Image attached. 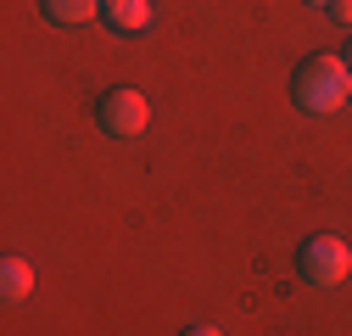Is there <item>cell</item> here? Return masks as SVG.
I'll return each mask as SVG.
<instances>
[{"instance_id": "6da1fadb", "label": "cell", "mask_w": 352, "mask_h": 336, "mask_svg": "<svg viewBox=\"0 0 352 336\" xmlns=\"http://www.w3.org/2000/svg\"><path fill=\"white\" fill-rule=\"evenodd\" d=\"M291 96L302 112H314V118H330L352 101V67L346 56H307L291 78Z\"/></svg>"}, {"instance_id": "7a4b0ae2", "label": "cell", "mask_w": 352, "mask_h": 336, "mask_svg": "<svg viewBox=\"0 0 352 336\" xmlns=\"http://www.w3.org/2000/svg\"><path fill=\"white\" fill-rule=\"evenodd\" d=\"M96 123H101L112 140H140V135H146V123H151V101H146L140 90H129V84H118V90L101 96Z\"/></svg>"}, {"instance_id": "3957f363", "label": "cell", "mask_w": 352, "mask_h": 336, "mask_svg": "<svg viewBox=\"0 0 352 336\" xmlns=\"http://www.w3.org/2000/svg\"><path fill=\"white\" fill-rule=\"evenodd\" d=\"M296 269L314 280V286H341V280L352 275V246H346L341 235H314V241H302Z\"/></svg>"}, {"instance_id": "277c9868", "label": "cell", "mask_w": 352, "mask_h": 336, "mask_svg": "<svg viewBox=\"0 0 352 336\" xmlns=\"http://www.w3.org/2000/svg\"><path fill=\"white\" fill-rule=\"evenodd\" d=\"M101 17L118 34H146L151 28V0H101Z\"/></svg>"}, {"instance_id": "5b68a950", "label": "cell", "mask_w": 352, "mask_h": 336, "mask_svg": "<svg viewBox=\"0 0 352 336\" xmlns=\"http://www.w3.org/2000/svg\"><path fill=\"white\" fill-rule=\"evenodd\" d=\"M28 291H34V269L23 258H6L0 264V297L6 303H28Z\"/></svg>"}, {"instance_id": "8992f818", "label": "cell", "mask_w": 352, "mask_h": 336, "mask_svg": "<svg viewBox=\"0 0 352 336\" xmlns=\"http://www.w3.org/2000/svg\"><path fill=\"white\" fill-rule=\"evenodd\" d=\"M101 12V0H45V17L62 23V28H78V23H90Z\"/></svg>"}, {"instance_id": "52a82bcc", "label": "cell", "mask_w": 352, "mask_h": 336, "mask_svg": "<svg viewBox=\"0 0 352 336\" xmlns=\"http://www.w3.org/2000/svg\"><path fill=\"white\" fill-rule=\"evenodd\" d=\"M324 12H330L336 23H346V28H352V0H330V6H324Z\"/></svg>"}, {"instance_id": "ba28073f", "label": "cell", "mask_w": 352, "mask_h": 336, "mask_svg": "<svg viewBox=\"0 0 352 336\" xmlns=\"http://www.w3.org/2000/svg\"><path fill=\"white\" fill-rule=\"evenodd\" d=\"M185 336H224V330H218V325H190Z\"/></svg>"}, {"instance_id": "9c48e42d", "label": "cell", "mask_w": 352, "mask_h": 336, "mask_svg": "<svg viewBox=\"0 0 352 336\" xmlns=\"http://www.w3.org/2000/svg\"><path fill=\"white\" fill-rule=\"evenodd\" d=\"M307 6H330V0H307Z\"/></svg>"}, {"instance_id": "30bf717a", "label": "cell", "mask_w": 352, "mask_h": 336, "mask_svg": "<svg viewBox=\"0 0 352 336\" xmlns=\"http://www.w3.org/2000/svg\"><path fill=\"white\" fill-rule=\"evenodd\" d=\"M346 67H352V45H346Z\"/></svg>"}]
</instances>
